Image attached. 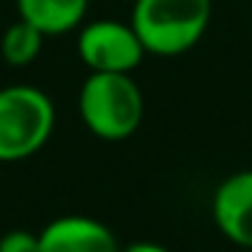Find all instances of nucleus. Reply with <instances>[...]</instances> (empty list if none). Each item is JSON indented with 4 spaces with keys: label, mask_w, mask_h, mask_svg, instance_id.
Listing matches in <instances>:
<instances>
[{
    "label": "nucleus",
    "mask_w": 252,
    "mask_h": 252,
    "mask_svg": "<svg viewBox=\"0 0 252 252\" xmlns=\"http://www.w3.org/2000/svg\"><path fill=\"white\" fill-rule=\"evenodd\" d=\"M212 22V0H136L130 25L147 55L179 57L198 46Z\"/></svg>",
    "instance_id": "1"
},
{
    "label": "nucleus",
    "mask_w": 252,
    "mask_h": 252,
    "mask_svg": "<svg viewBox=\"0 0 252 252\" xmlns=\"http://www.w3.org/2000/svg\"><path fill=\"white\" fill-rule=\"evenodd\" d=\"M79 117L93 136L125 141L141 127L144 95L130 73L90 71L79 90Z\"/></svg>",
    "instance_id": "2"
},
{
    "label": "nucleus",
    "mask_w": 252,
    "mask_h": 252,
    "mask_svg": "<svg viewBox=\"0 0 252 252\" xmlns=\"http://www.w3.org/2000/svg\"><path fill=\"white\" fill-rule=\"evenodd\" d=\"M55 130V103L33 84L0 90V163L33 158Z\"/></svg>",
    "instance_id": "3"
},
{
    "label": "nucleus",
    "mask_w": 252,
    "mask_h": 252,
    "mask_svg": "<svg viewBox=\"0 0 252 252\" xmlns=\"http://www.w3.org/2000/svg\"><path fill=\"white\" fill-rule=\"evenodd\" d=\"M76 52L79 60L98 73H133L147 55L133 25L117 19H95L82 25Z\"/></svg>",
    "instance_id": "4"
},
{
    "label": "nucleus",
    "mask_w": 252,
    "mask_h": 252,
    "mask_svg": "<svg viewBox=\"0 0 252 252\" xmlns=\"http://www.w3.org/2000/svg\"><path fill=\"white\" fill-rule=\"evenodd\" d=\"M212 214L225 239L252 250V171H236L220 182Z\"/></svg>",
    "instance_id": "5"
},
{
    "label": "nucleus",
    "mask_w": 252,
    "mask_h": 252,
    "mask_svg": "<svg viewBox=\"0 0 252 252\" xmlns=\"http://www.w3.org/2000/svg\"><path fill=\"white\" fill-rule=\"evenodd\" d=\"M41 252H120L117 239L103 222L84 214L57 217L38 233Z\"/></svg>",
    "instance_id": "6"
},
{
    "label": "nucleus",
    "mask_w": 252,
    "mask_h": 252,
    "mask_svg": "<svg viewBox=\"0 0 252 252\" xmlns=\"http://www.w3.org/2000/svg\"><path fill=\"white\" fill-rule=\"evenodd\" d=\"M90 0H17V11L22 19L49 35H65L84 25Z\"/></svg>",
    "instance_id": "7"
},
{
    "label": "nucleus",
    "mask_w": 252,
    "mask_h": 252,
    "mask_svg": "<svg viewBox=\"0 0 252 252\" xmlns=\"http://www.w3.org/2000/svg\"><path fill=\"white\" fill-rule=\"evenodd\" d=\"M44 38L46 35L41 33L35 25H30L28 19L19 17L17 22L8 25V30L3 33L0 38V55L8 65H30L35 57L41 55V46H44Z\"/></svg>",
    "instance_id": "8"
},
{
    "label": "nucleus",
    "mask_w": 252,
    "mask_h": 252,
    "mask_svg": "<svg viewBox=\"0 0 252 252\" xmlns=\"http://www.w3.org/2000/svg\"><path fill=\"white\" fill-rule=\"evenodd\" d=\"M0 252H41L38 233L30 230H8L0 236Z\"/></svg>",
    "instance_id": "9"
},
{
    "label": "nucleus",
    "mask_w": 252,
    "mask_h": 252,
    "mask_svg": "<svg viewBox=\"0 0 252 252\" xmlns=\"http://www.w3.org/2000/svg\"><path fill=\"white\" fill-rule=\"evenodd\" d=\"M125 252H168L165 247L160 244H149V241H138V244H130Z\"/></svg>",
    "instance_id": "10"
}]
</instances>
